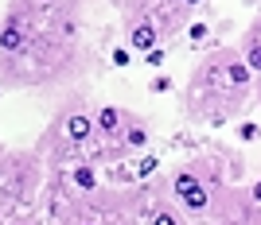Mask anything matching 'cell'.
I'll list each match as a JSON object with an SVG mask.
<instances>
[{"label": "cell", "mask_w": 261, "mask_h": 225, "mask_svg": "<svg viewBox=\"0 0 261 225\" xmlns=\"http://www.w3.org/2000/svg\"><path fill=\"white\" fill-rule=\"evenodd\" d=\"M164 58H168V51H164V47H152V51H144V62L152 66V70H156V66H164Z\"/></svg>", "instance_id": "obj_12"}, {"label": "cell", "mask_w": 261, "mask_h": 225, "mask_svg": "<svg viewBox=\"0 0 261 225\" xmlns=\"http://www.w3.org/2000/svg\"><path fill=\"white\" fill-rule=\"evenodd\" d=\"M125 47H133V51H152V47H160V35H156V23L148 20H137L129 27V39H125Z\"/></svg>", "instance_id": "obj_3"}, {"label": "cell", "mask_w": 261, "mask_h": 225, "mask_svg": "<svg viewBox=\"0 0 261 225\" xmlns=\"http://www.w3.org/2000/svg\"><path fill=\"white\" fill-rule=\"evenodd\" d=\"M70 182H74L82 194H94V190H98V171H94L90 163H78L74 171H70Z\"/></svg>", "instance_id": "obj_5"}, {"label": "cell", "mask_w": 261, "mask_h": 225, "mask_svg": "<svg viewBox=\"0 0 261 225\" xmlns=\"http://www.w3.org/2000/svg\"><path fill=\"white\" fill-rule=\"evenodd\" d=\"M226 78L234 82V86H246V82H250V66H246V62H238V58H230Z\"/></svg>", "instance_id": "obj_6"}, {"label": "cell", "mask_w": 261, "mask_h": 225, "mask_svg": "<svg viewBox=\"0 0 261 225\" xmlns=\"http://www.w3.org/2000/svg\"><path fill=\"white\" fill-rule=\"evenodd\" d=\"M109 58H113V66H129L133 62V47H113Z\"/></svg>", "instance_id": "obj_10"}, {"label": "cell", "mask_w": 261, "mask_h": 225, "mask_svg": "<svg viewBox=\"0 0 261 225\" xmlns=\"http://www.w3.org/2000/svg\"><path fill=\"white\" fill-rule=\"evenodd\" d=\"M121 124H125V113H121L117 105H101L98 113H94V128H98L101 136H117Z\"/></svg>", "instance_id": "obj_4"}, {"label": "cell", "mask_w": 261, "mask_h": 225, "mask_svg": "<svg viewBox=\"0 0 261 225\" xmlns=\"http://www.w3.org/2000/svg\"><path fill=\"white\" fill-rule=\"evenodd\" d=\"M125 144H129V148H137V151H144V148H148V132H144L141 124H129V132H125Z\"/></svg>", "instance_id": "obj_7"}, {"label": "cell", "mask_w": 261, "mask_h": 225, "mask_svg": "<svg viewBox=\"0 0 261 225\" xmlns=\"http://www.w3.org/2000/svg\"><path fill=\"white\" fill-rule=\"evenodd\" d=\"M250 202H257V206H261V179L250 186Z\"/></svg>", "instance_id": "obj_16"}, {"label": "cell", "mask_w": 261, "mask_h": 225, "mask_svg": "<svg viewBox=\"0 0 261 225\" xmlns=\"http://www.w3.org/2000/svg\"><path fill=\"white\" fill-rule=\"evenodd\" d=\"M156 167H160V163H156V155H144L141 167H137V179H148V175H156Z\"/></svg>", "instance_id": "obj_11"}, {"label": "cell", "mask_w": 261, "mask_h": 225, "mask_svg": "<svg viewBox=\"0 0 261 225\" xmlns=\"http://www.w3.org/2000/svg\"><path fill=\"white\" fill-rule=\"evenodd\" d=\"M152 225H179V217H175L172 210H156V214H152Z\"/></svg>", "instance_id": "obj_13"}, {"label": "cell", "mask_w": 261, "mask_h": 225, "mask_svg": "<svg viewBox=\"0 0 261 225\" xmlns=\"http://www.w3.org/2000/svg\"><path fill=\"white\" fill-rule=\"evenodd\" d=\"M187 39H191V43H203V39H207V23H191V27H187Z\"/></svg>", "instance_id": "obj_14"}, {"label": "cell", "mask_w": 261, "mask_h": 225, "mask_svg": "<svg viewBox=\"0 0 261 225\" xmlns=\"http://www.w3.org/2000/svg\"><path fill=\"white\" fill-rule=\"evenodd\" d=\"M82 225H94V221H82Z\"/></svg>", "instance_id": "obj_18"}, {"label": "cell", "mask_w": 261, "mask_h": 225, "mask_svg": "<svg viewBox=\"0 0 261 225\" xmlns=\"http://www.w3.org/2000/svg\"><path fill=\"white\" fill-rule=\"evenodd\" d=\"M94 117L90 113H82V109H74V113H66L63 120V136L70 140V144H86V140H94Z\"/></svg>", "instance_id": "obj_2"}, {"label": "cell", "mask_w": 261, "mask_h": 225, "mask_svg": "<svg viewBox=\"0 0 261 225\" xmlns=\"http://www.w3.org/2000/svg\"><path fill=\"white\" fill-rule=\"evenodd\" d=\"M238 140H261V124H253V120H246V124H238Z\"/></svg>", "instance_id": "obj_9"}, {"label": "cell", "mask_w": 261, "mask_h": 225, "mask_svg": "<svg viewBox=\"0 0 261 225\" xmlns=\"http://www.w3.org/2000/svg\"><path fill=\"white\" fill-rule=\"evenodd\" d=\"M184 4H187V8H195V4H199V0H184Z\"/></svg>", "instance_id": "obj_17"}, {"label": "cell", "mask_w": 261, "mask_h": 225, "mask_svg": "<svg viewBox=\"0 0 261 225\" xmlns=\"http://www.w3.org/2000/svg\"><path fill=\"white\" fill-rule=\"evenodd\" d=\"M172 194L187 206V210H191V214H203V210L211 206V194L199 186V179H195L191 171H179V175L172 179Z\"/></svg>", "instance_id": "obj_1"}, {"label": "cell", "mask_w": 261, "mask_h": 225, "mask_svg": "<svg viewBox=\"0 0 261 225\" xmlns=\"http://www.w3.org/2000/svg\"><path fill=\"white\" fill-rule=\"evenodd\" d=\"M148 89H152V93H168V89H172V78H152Z\"/></svg>", "instance_id": "obj_15"}, {"label": "cell", "mask_w": 261, "mask_h": 225, "mask_svg": "<svg viewBox=\"0 0 261 225\" xmlns=\"http://www.w3.org/2000/svg\"><path fill=\"white\" fill-rule=\"evenodd\" d=\"M246 66L261 74V43H257V39H253V43H246Z\"/></svg>", "instance_id": "obj_8"}]
</instances>
